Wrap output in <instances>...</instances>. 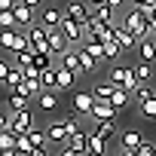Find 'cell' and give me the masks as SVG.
<instances>
[{
	"instance_id": "5b68a950",
	"label": "cell",
	"mask_w": 156,
	"mask_h": 156,
	"mask_svg": "<svg viewBox=\"0 0 156 156\" xmlns=\"http://www.w3.org/2000/svg\"><path fill=\"white\" fill-rule=\"evenodd\" d=\"M70 49H73V43L61 34V28H58V31H49V52H52V55L61 58V55H67Z\"/></svg>"
},
{
	"instance_id": "d590c367",
	"label": "cell",
	"mask_w": 156,
	"mask_h": 156,
	"mask_svg": "<svg viewBox=\"0 0 156 156\" xmlns=\"http://www.w3.org/2000/svg\"><path fill=\"white\" fill-rule=\"evenodd\" d=\"M119 52H122V49H119V43H116V40H107V43H104V55H107V61H116V58H119Z\"/></svg>"
},
{
	"instance_id": "d4e9b609",
	"label": "cell",
	"mask_w": 156,
	"mask_h": 156,
	"mask_svg": "<svg viewBox=\"0 0 156 156\" xmlns=\"http://www.w3.org/2000/svg\"><path fill=\"white\" fill-rule=\"evenodd\" d=\"M37 104H40V110H55V107H58V95H55L52 89H46V92L37 98Z\"/></svg>"
},
{
	"instance_id": "836d02e7",
	"label": "cell",
	"mask_w": 156,
	"mask_h": 156,
	"mask_svg": "<svg viewBox=\"0 0 156 156\" xmlns=\"http://www.w3.org/2000/svg\"><path fill=\"white\" fill-rule=\"evenodd\" d=\"M16 141H19L16 132H0V150H16Z\"/></svg>"
},
{
	"instance_id": "4dcf8cb0",
	"label": "cell",
	"mask_w": 156,
	"mask_h": 156,
	"mask_svg": "<svg viewBox=\"0 0 156 156\" xmlns=\"http://www.w3.org/2000/svg\"><path fill=\"white\" fill-rule=\"evenodd\" d=\"M28 138L34 141V147H46V144H49V135H46V129H37V126L28 132ZM49 147H52V144H49Z\"/></svg>"
},
{
	"instance_id": "4fadbf2b",
	"label": "cell",
	"mask_w": 156,
	"mask_h": 156,
	"mask_svg": "<svg viewBox=\"0 0 156 156\" xmlns=\"http://www.w3.org/2000/svg\"><path fill=\"white\" fill-rule=\"evenodd\" d=\"M113 40L119 43V49H122V52H129V49H138V37H135L129 28H122V25L116 28V37H113Z\"/></svg>"
},
{
	"instance_id": "7402d4cb",
	"label": "cell",
	"mask_w": 156,
	"mask_h": 156,
	"mask_svg": "<svg viewBox=\"0 0 156 156\" xmlns=\"http://www.w3.org/2000/svg\"><path fill=\"white\" fill-rule=\"evenodd\" d=\"M76 52H80V73H95V70L101 67V64H98V61H95V58H92V55H89L83 46L76 49Z\"/></svg>"
},
{
	"instance_id": "ba28073f",
	"label": "cell",
	"mask_w": 156,
	"mask_h": 156,
	"mask_svg": "<svg viewBox=\"0 0 156 156\" xmlns=\"http://www.w3.org/2000/svg\"><path fill=\"white\" fill-rule=\"evenodd\" d=\"M64 16H67V19H73V22H83V25L92 19L89 6H86V3H80V0H70V3H67V9H64Z\"/></svg>"
},
{
	"instance_id": "ee69618b",
	"label": "cell",
	"mask_w": 156,
	"mask_h": 156,
	"mask_svg": "<svg viewBox=\"0 0 156 156\" xmlns=\"http://www.w3.org/2000/svg\"><path fill=\"white\" fill-rule=\"evenodd\" d=\"M25 3H28V6H34V9H37V6H40V3H43V0H25Z\"/></svg>"
},
{
	"instance_id": "83f0119b",
	"label": "cell",
	"mask_w": 156,
	"mask_h": 156,
	"mask_svg": "<svg viewBox=\"0 0 156 156\" xmlns=\"http://www.w3.org/2000/svg\"><path fill=\"white\" fill-rule=\"evenodd\" d=\"M61 67H67V70H73V73H80V52L70 49L67 55H61Z\"/></svg>"
},
{
	"instance_id": "74e56055",
	"label": "cell",
	"mask_w": 156,
	"mask_h": 156,
	"mask_svg": "<svg viewBox=\"0 0 156 156\" xmlns=\"http://www.w3.org/2000/svg\"><path fill=\"white\" fill-rule=\"evenodd\" d=\"M19 22H16V12H0V28L3 31H9V28H16Z\"/></svg>"
},
{
	"instance_id": "7c38bea8",
	"label": "cell",
	"mask_w": 156,
	"mask_h": 156,
	"mask_svg": "<svg viewBox=\"0 0 156 156\" xmlns=\"http://www.w3.org/2000/svg\"><path fill=\"white\" fill-rule=\"evenodd\" d=\"M116 113H119V110H116L110 101H98L95 110H92V119H95V122H107V119H116Z\"/></svg>"
},
{
	"instance_id": "44dd1931",
	"label": "cell",
	"mask_w": 156,
	"mask_h": 156,
	"mask_svg": "<svg viewBox=\"0 0 156 156\" xmlns=\"http://www.w3.org/2000/svg\"><path fill=\"white\" fill-rule=\"evenodd\" d=\"M83 49H86L98 64H104V61H107V55H104V43H101V40H86V43H83Z\"/></svg>"
},
{
	"instance_id": "9a60e30c",
	"label": "cell",
	"mask_w": 156,
	"mask_h": 156,
	"mask_svg": "<svg viewBox=\"0 0 156 156\" xmlns=\"http://www.w3.org/2000/svg\"><path fill=\"white\" fill-rule=\"evenodd\" d=\"M89 138H92V132H76V135H70V141H67V147L70 150H76L80 156H86V150H89Z\"/></svg>"
},
{
	"instance_id": "ac0fdd59",
	"label": "cell",
	"mask_w": 156,
	"mask_h": 156,
	"mask_svg": "<svg viewBox=\"0 0 156 156\" xmlns=\"http://www.w3.org/2000/svg\"><path fill=\"white\" fill-rule=\"evenodd\" d=\"M144 141H147V138H144L138 129H129V132H122V150H138Z\"/></svg>"
},
{
	"instance_id": "1f68e13d",
	"label": "cell",
	"mask_w": 156,
	"mask_h": 156,
	"mask_svg": "<svg viewBox=\"0 0 156 156\" xmlns=\"http://www.w3.org/2000/svg\"><path fill=\"white\" fill-rule=\"evenodd\" d=\"M135 73H138V80H141V83H150V80H153V64L138 61V64H135Z\"/></svg>"
},
{
	"instance_id": "7dc6e473",
	"label": "cell",
	"mask_w": 156,
	"mask_h": 156,
	"mask_svg": "<svg viewBox=\"0 0 156 156\" xmlns=\"http://www.w3.org/2000/svg\"><path fill=\"white\" fill-rule=\"evenodd\" d=\"M92 3H95V6H101V3H107V0H92Z\"/></svg>"
},
{
	"instance_id": "8d00e7d4",
	"label": "cell",
	"mask_w": 156,
	"mask_h": 156,
	"mask_svg": "<svg viewBox=\"0 0 156 156\" xmlns=\"http://www.w3.org/2000/svg\"><path fill=\"white\" fill-rule=\"evenodd\" d=\"M141 116L144 119H156V98H150V101L141 104Z\"/></svg>"
},
{
	"instance_id": "ab89813d",
	"label": "cell",
	"mask_w": 156,
	"mask_h": 156,
	"mask_svg": "<svg viewBox=\"0 0 156 156\" xmlns=\"http://www.w3.org/2000/svg\"><path fill=\"white\" fill-rule=\"evenodd\" d=\"M138 156H156V144H150V141H144V144L138 147Z\"/></svg>"
},
{
	"instance_id": "d6986e66",
	"label": "cell",
	"mask_w": 156,
	"mask_h": 156,
	"mask_svg": "<svg viewBox=\"0 0 156 156\" xmlns=\"http://www.w3.org/2000/svg\"><path fill=\"white\" fill-rule=\"evenodd\" d=\"M40 83H43V89H55L58 86V64H49V67L40 70Z\"/></svg>"
},
{
	"instance_id": "30bf717a",
	"label": "cell",
	"mask_w": 156,
	"mask_h": 156,
	"mask_svg": "<svg viewBox=\"0 0 156 156\" xmlns=\"http://www.w3.org/2000/svg\"><path fill=\"white\" fill-rule=\"evenodd\" d=\"M12 12H16V22H19L22 31H25V28H34V6H28L25 0H19V6H16Z\"/></svg>"
},
{
	"instance_id": "f1b7e54d",
	"label": "cell",
	"mask_w": 156,
	"mask_h": 156,
	"mask_svg": "<svg viewBox=\"0 0 156 156\" xmlns=\"http://www.w3.org/2000/svg\"><path fill=\"white\" fill-rule=\"evenodd\" d=\"M98 22H104V25H113V6L110 3H101V6H95V12H92Z\"/></svg>"
},
{
	"instance_id": "6da1fadb",
	"label": "cell",
	"mask_w": 156,
	"mask_h": 156,
	"mask_svg": "<svg viewBox=\"0 0 156 156\" xmlns=\"http://www.w3.org/2000/svg\"><path fill=\"white\" fill-rule=\"evenodd\" d=\"M122 28H129V31H132V34H135L138 40H144V37H150V25H147V19L141 16V9H138V6H135V9H132V12L126 16V22H122Z\"/></svg>"
},
{
	"instance_id": "ffe728a7",
	"label": "cell",
	"mask_w": 156,
	"mask_h": 156,
	"mask_svg": "<svg viewBox=\"0 0 156 156\" xmlns=\"http://www.w3.org/2000/svg\"><path fill=\"white\" fill-rule=\"evenodd\" d=\"M6 92H12V89H22L25 86V70L19 67V64H12V70H9V76H6Z\"/></svg>"
},
{
	"instance_id": "d6a6232c",
	"label": "cell",
	"mask_w": 156,
	"mask_h": 156,
	"mask_svg": "<svg viewBox=\"0 0 156 156\" xmlns=\"http://www.w3.org/2000/svg\"><path fill=\"white\" fill-rule=\"evenodd\" d=\"M16 150H19L22 156H31V153H34V141H31L28 135H19V141H16Z\"/></svg>"
},
{
	"instance_id": "484cf974",
	"label": "cell",
	"mask_w": 156,
	"mask_h": 156,
	"mask_svg": "<svg viewBox=\"0 0 156 156\" xmlns=\"http://www.w3.org/2000/svg\"><path fill=\"white\" fill-rule=\"evenodd\" d=\"M150 98H156V89H153L150 83H141V86L135 89V101H138V107H141L144 101H150Z\"/></svg>"
},
{
	"instance_id": "cb8c5ba5",
	"label": "cell",
	"mask_w": 156,
	"mask_h": 156,
	"mask_svg": "<svg viewBox=\"0 0 156 156\" xmlns=\"http://www.w3.org/2000/svg\"><path fill=\"white\" fill-rule=\"evenodd\" d=\"M19 92H25L28 98H40L46 89H43V83H40V80H25V86H22Z\"/></svg>"
},
{
	"instance_id": "7a4b0ae2",
	"label": "cell",
	"mask_w": 156,
	"mask_h": 156,
	"mask_svg": "<svg viewBox=\"0 0 156 156\" xmlns=\"http://www.w3.org/2000/svg\"><path fill=\"white\" fill-rule=\"evenodd\" d=\"M0 43H3V49H9V52H22V49H28V37H25V31H16V28H9V31L0 34Z\"/></svg>"
},
{
	"instance_id": "9c48e42d",
	"label": "cell",
	"mask_w": 156,
	"mask_h": 156,
	"mask_svg": "<svg viewBox=\"0 0 156 156\" xmlns=\"http://www.w3.org/2000/svg\"><path fill=\"white\" fill-rule=\"evenodd\" d=\"M61 22H64V16H61L55 6H46V9L40 12V25H43L46 31H58V28H61Z\"/></svg>"
},
{
	"instance_id": "e575fe53",
	"label": "cell",
	"mask_w": 156,
	"mask_h": 156,
	"mask_svg": "<svg viewBox=\"0 0 156 156\" xmlns=\"http://www.w3.org/2000/svg\"><path fill=\"white\" fill-rule=\"evenodd\" d=\"M61 122H64V129H67L70 135H76V132H80V119L73 116V110H70V113H64V116H61Z\"/></svg>"
},
{
	"instance_id": "277c9868",
	"label": "cell",
	"mask_w": 156,
	"mask_h": 156,
	"mask_svg": "<svg viewBox=\"0 0 156 156\" xmlns=\"http://www.w3.org/2000/svg\"><path fill=\"white\" fill-rule=\"evenodd\" d=\"M46 135H49V144H52V147H58V150H61V147H67V141H70V132L64 129V122H61V119H58V122H49V126H46Z\"/></svg>"
},
{
	"instance_id": "f6af8a7d",
	"label": "cell",
	"mask_w": 156,
	"mask_h": 156,
	"mask_svg": "<svg viewBox=\"0 0 156 156\" xmlns=\"http://www.w3.org/2000/svg\"><path fill=\"white\" fill-rule=\"evenodd\" d=\"M119 156H138V150H122Z\"/></svg>"
},
{
	"instance_id": "e0dca14e",
	"label": "cell",
	"mask_w": 156,
	"mask_h": 156,
	"mask_svg": "<svg viewBox=\"0 0 156 156\" xmlns=\"http://www.w3.org/2000/svg\"><path fill=\"white\" fill-rule=\"evenodd\" d=\"M28 101H31V98H28L25 92H19V89H12V92L6 95V107H9L12 113H19V110H28Z\"/></svg>"
},
{
	"instance_id": "8992f818",
	"label": "cell",
	"mask_w": 156,
	"mask_h": 156,
	"mask_svg": "<svg viewBox=\"0 0 156 156\" xmlns=\"http://www.w3.org/2000/svg\"><path fill=\"white\" fill-rule=\"evenodd\" d=\"M31 129H34V110H31V107L12 113V132H16V135H28Z\"/></svg>"
},
{
	"instance_id": "52a82bcc",
	"label": "cell",
	"mask_w": 156,
	"mask_h": 156,
	"mask_svg": "<svg viewBox=\"0 0 156 156\" xmlns=\"http://www.w3.org/2000/svg\"><path fill=\"white\" fill-rule=\"evenodd\" d=\"M95 104H98V98H95V92H92V89H86V92H80V95L73 98V107L80 110V113H89V116H92ZM73 107H70V110H73Z\"/></svg>"
},
{
	"instance_id": "4316f807",
	"label": "cell",
	"mask_w": 156,
	"mask_h": 156,
	"mask_svg": "<svg viewBox=\"0 0 156 156\" xmlns=\"http://www.w3.org/2000/svg\"><path fill=\"white\" fill-rule=\"evenodd\" d=\"M107 153V141H101L98 135H92L89 138V150H86V156H104Z\"/></svg>"
},
{
	"instance_id": "8fae6325",
	"label": "cell",
	"mask_w": 156,
	"mask_h": 156,
	"mask_svg": "<svg viewBox=\"0 0 156 156\" xmlns=\"http://www.w3.org/2000/svg\"><path fill=\"white\" fill-rule=\"evenodd\" d=\"M92 135H98L101 141H113V138H119V129H116V119H107V122H95V129H92Z\"/></svg>"
},
{
	"instance_id": "bcb514c9",
	"label": "cell",
	"mask_w": 156,
	"mask_h": 156,
	"mask_svg": "<svg viewBox=\"0 0 156 156\" xmlns=\"http://www.w3.org/2000/svg\"><path fill=\"white\" fill-rule=\"evenodd\" d=\"M132 3L135 6H144V3H153V0H132Z\"/></svg>"
},
{
	"instance_id": "b9f144b4",
	"label": "cell",
	"mask_w": 156,
	"mask_h": 156,
	"mask_svg": "<svg viewBox=\"0 0 156 156\" xmlns=\"http://www.w3.org/2000/svg\"><path fill=\"white\" fill-rule=\"evenodd\" d=\"M31 156H49V144H46V147H34Z\"/></svg>"
},
{
	"instance_id": "f35d334b",
	"label": "cell",
	"mask_w": 156,
	"mask_h": 156,
	"mask_svg": "<svg viewBox=\"0 0 156 156\" xmlns=\"http://www.w3.org/2000/svg\"><path fill=\"white\" fill-rule=\"evenodd\" d=\"M34 64H37L40 70L49 67V64H52V52H37V55H34Z\"/></svg>"
},
{
	"instance_id": "60d3db41",
	"label": "cell",
	"mask_w": 156,
	"mask_h": 156,
	"mask_svg": "<svg viewBox=\"0 0 156 156\" xmlns=\"http://www.w3.org/2000/svg\"><path fill=\"white\" fill-rule=\"evenodd\" d=\"M19 6V0H0V12H12Z\"/></svg>"
},
{
	"instance_id": "603a6c76",
	"label": "cell",
	"mask_w": 156,
	"mask_h": 156,
	"mask_svg": "<svg viewBox=\"0 0 156 156\" xmlns=\"http://www.w3.org/2000/svg\"><path fill=\"white\" fill-rule=\"evenodd\" d=\"M76 76H80V73H73V70H67V67L58 64V86H55V89H70Z\"/></svg>"
},
{
	"instance_id": "2e32d148",
	"label": "cell",
	"mask_w": 156,
	"mask_h": 156,
	"mask_svg": "<svg viewBox=\"0 0 156 156\" xmlns=\"http://www.w3.org/2000/svg\"><path fill=\"white\" fill-rule=\"evenodd\" d=\"M116 89H119V86H116V83H110V80H98V83L92 86V92H95V98H98V101H110Z\"/></svg>"
},
{
	"instance_id": "3957f363",
	"label": "cell",
	"mask_w": 156,
	"mask_h": 156,
	"mask_svg": "<svg viewBox=\"0 0 156 156\" xmlns=\"http://www.w3.org/2000/svg\"><path fill=\"white\" fill-rule=\"evenodd\" d=\"M28 46H31L34 52H49V31H46L43 25L28 28Z\"/></svg>"
},
{
	"instance_id": "7bdbcfd3",
	"label": "cell",
	"mask_w": 156,
	"mask_h": 156,
	"mask_svg": "<svg viewBox=\"0 0 156 156\" xmlns=\"http://www.w3.org/2000/svg\"><path fill=\"white\" fill-rule=\"evenodd\" d=\"M107 3H110V6H113V9H119V6H122V3H126V0H107Z\"/></svg>"
},
{
	"instance_id": "f546056e",
	"label": "cell",
	"mask_w": 156,
	"mask_h": 156,
	"mask_svg": "<svg viewBox=\"0 0 156 156\" xmlns=\"http://www.w3.org/2000/svg\"><path fill=\"white\" fill-rule=\"evenodd\" d=\"M129 101H132V92H129V89H122V86H119V89L113 92V98H110V104H113L116 110H122Z\"/></svg>"
},
{
	"instance_id": "5bb4252c",
	"label": "cell",
	"mask_w": 156,
	"mask_h": 156,
	"mask_svg": "<svg viewBox=\"0 0 156 156\" xmlns=\"http://www.w3.org/2000/svg\"><path fill=\"white\" fill-rule=\"evenodd\" d=\"M138 55H141V61L153 64V61H156V40H153V37L138 40Z\"/></svg>"
}]
</instances>
